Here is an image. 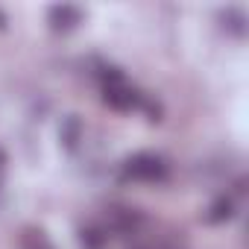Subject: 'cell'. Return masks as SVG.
I'll return each instance as SVG.
<instances>
[{
	"label": "cell",
	"mask_w": 249,
	"mask_h": 249,
	"mask_svg": "<svg viewBox=\"0 0 249 249\" xmlns=\"http://www.w3.org/2000/svg\"><path fill=\"white\" fill-rule=\"evenodd\" d=\"M106 103H108L111 108H117V111H126V108H132V106L138 103V94H135L132 88L123 85V79L106 82Z\"/></svg>",
	"instance_id": "7a4b0ae2"
},
{
	"label": "cell",
	"mask_w": 249,
	"mask_h": 249,
	"mask_svg": "<svg viewBox=\"0 0 249 249\" xmlns=\"http://www.w3.org/2000/svg\"><path fill=\"white\" fill-rule=\"evenodd\" d=\"M79 18H82V12L73 9V6H53V9H50V24H53V30H71L73 24H79Z\"/></svg>",
	"instance_id": "3957f363"
},
{
	"label": "cell",
	"mask_w": 249,
	"mask_h": 249,
	"mask_svg": "<svg viewBox=\"0 0 249 249\" xmlns=\"http://www.w3.org/2000/svg\"><path fill=\"white\" fill-rule=\"evenodd\" d=\"M79 243H82V249H103L106 246V234L100 229H82L79 231Z\"/></svg>",
	"instance_id": "8992f818"
},
{
	"label": "cell",
	"mask_w": 249,
	"mask_h": 249,
	"mask_svg": "<svg viewBox=\"0 0 249 249\" xmlns=\"http://www.w3.org/2000/svg\"><path fill=\"white\" fill-rule=\"evenodd\" d=\"M234 214V202L229 199V196H220L211 208H208V220L211 223H223V220H229Z\"/></svg>",
	"instance_id": "5b68a950"
},
{
	"label": "cell",
	"mask_w": 249,
	"mask_h": 249,
	"mask_svg": "<svg viewBox=\"0 0 249 249\" xmlns=\"http://www.w3.org/2000/svg\"><path fill=\"white\" fill-rule=\"evenodd\" d=\"M3 164H6V156H3V153H0V173H3Z\"/></svg>",
	"instance_id": "ba28073f"
},
{
	"label": "cell",
	"mask_w": 249,
	"mask_h": 249,
	"mask_svg": "<svg viewBox=\"0 0 249 249\" xmlns=\"http://www.w3.org/2000/svg\"><path fill=\"white\" fill-rule=\"evenodd\" d=\"M123 176L126 179H138V182H161L167 176V164L153 156V153H138L132 159H126L123 164Z\"/></svg>",
	"instance_id": "6da1fadb"
},
{
	"label": "cell",
	"mask_w": 249,
	"mask_h": 249,
	"mask_svg": "<svg viewBox=\"0 0 249 249\" xmlns=\"http://www.w3.org/2000/svg\"><path fill=\"white\" fill-rule=\"evenodd\" d=\"M27 249H50V246H47V240H44L41 231H38V237H30V240H27Z\"/></svg>",
	"instance_id": "52a82bcc"
},
{
	"label": "cell",
	"mask_w": 249,
	"mask_h": 249,
	"mask_svg": "<svg viewBox=\"0 0 249 249\" xmlns=\"http://www.w3.org/2000/svg\"><path fill=\"white\" fill-rule=\"evenodd\" d=\"M79 138H82V123H79V117H68L62 123V141H65V147L73 150L79 144Z\"/></svg>",
	"instance_id": "277c9868"
},
{
	"label": "cell",
	"mask_w": 249,
	"mask_h": 249,
	"mask_svg": "<svg viewBox=\"0 0 249 249\" xmlns=\"http://www.w3.org/2000/svg\"><path fill=\"white\" fill-rule=\"evenodd\" d=\"M0 24H3V15H0Z\"/></svg>",
	"instance_id": "9c48e42d"
}]
</instances>
